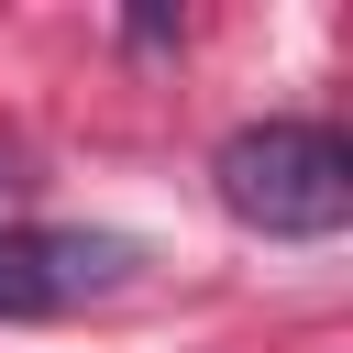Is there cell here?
<instances>
[{
  "label": "cell",
  "mask_w": 353,
  "mask_h": 353,
  "mask_svg": "<svg viewBox=\"0 0 353 353\" xmlns=\"http://www.w3.org/2000/svg\"><path fill=\"white\" fill-rule=\"evenodd\" d=\"M210 176H221V210L265 243H320L353 221V154L331 121H243L210 154Z\"/></svg>",
  "instance_id": "cell-1"
},
{
  "label": "cell",
  "mask_w": 353,
  "mask_h": 353,
  "mask_svg": "<svg viewBox=\"0 0 353 353\" xmlns=\"http://www.w3.org/2000/svg\"><path fill=\"white\" fill-rule=\"evenodd\" d=\"M132 287L121 232H0V320H66Z\"/></svg>",
  "instance_id": "cell-2"
},
{
  "label": "cell",
  "mask_w": 353,
  "mask_h": 353,
  "mask_svg": "<svg viewBox=\"0 0 353 353\" xmlns=\"http://www.w3.org/2000/svg\"><path fill=\"white\" fill-rule=\"evenodd\" d=\"M0 176H11V154H0Z\"/></svg>",
  "instance_id": "cell-3"
}]
</instances>
